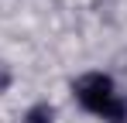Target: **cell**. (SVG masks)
<instances>
[{"label":"cell","instance_id":"cell-3","mask_svg":"<svg viewBox=\"0 0 127 123\" xmlns=\"http://www.w3.org/2000/svg\"><path fill=\"white\" fill-rule=\"evenodd\" d=\"M110 123H127V96H117V106L110 113Z\"/></svg>","mask_w":127,"mask_h":123},{"label":"cell","instance_id":"cell-2","mask_svg":"<svg viewBox=\"0 0 127 123\" xmlns=\"http://www.w3.org/2000/svg\"><path fill=\"white\" fill-rule=\"evenodd\" d=\"M24 123H55V116H52V109L45 102H38V106H31L24 113Z\"/></svg>","mask_w":127,"mask_h":123},{"label":"cell","instance_id":"cell-1","mask_svg":"<svg viewBox=\"0 0 127 123\" xmlns=\"http://www.w3.org/2000/svg\"><path fill=\"white\" fill-rule=\"evenodd\" d=\"M72 92H76V99H79L83 109L110 120V113H113V106H117V89H113V79H110V75H103V72H86V75L76 79Z\"/></svg>","mask_w":127,"mask_h":123}]
</instances>
